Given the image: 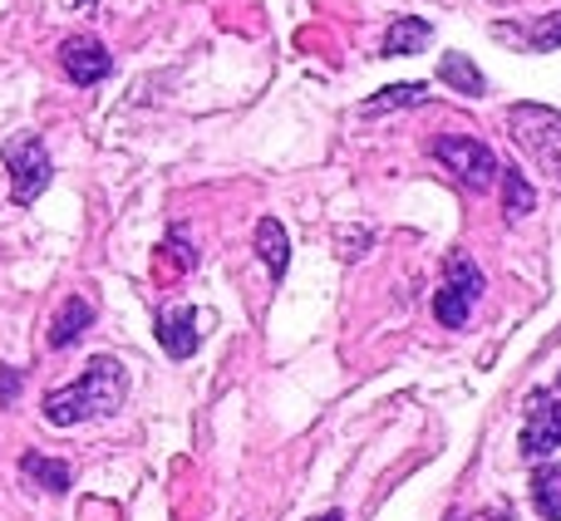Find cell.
Wrapping results in <instances>:
<instances>
[{"mask_svg": "<svg viewBox=\"0 0 561 521\" xmlns=\"http://www.w3.org/2000/svg\"><path fill=\"white\" fill-rule=\"evenodd\" d=\"M310 521H345L340 512H320V517H310Z\"/></svg>", "mask_w": 561, "mask_h": 521, "instance_id": "19", "label": "cell"}, {"mask_svg": "<svg viewBox=\"0 0 561 521\" xmlns=\"http://www.w3.org/2000/svg\"><path fill=\"white\" fill-rule=\"evenodd\" d=\"M15 394H20V379H15V369H10V364H0V404H15Z\"/></svg>", "mask_w": 561, "mask_h": 521, "instance_id": "18", "label": "cell"}, {"mask_svg": "<svg viewBox=\"0 0 561 521\" xmlns=\"http://www.w3.org/2000/svg\"><path fill=\"white\" fill-rule=\"evenodd\" d=\"M478 296H483V270L473 266V256L458 252L454 260H448V280L438 286V296H434V315H438V325H444V329L468 325V315H473Z\"/></svg>", "mask_w": 561, "mask_h": 521, "instance_id": "4", "label": "cell"}, {"mask_svg": "<svg viewBox=\"0 0 561 521\" xmlns=\"http://www.w3.org/2000/svg\"><path fill=\"white\" fill-rule=\"evenodd\" d=\"M158 339H163V349L173 359H193L197 355V310L193 305H168L163 315H158Z\"/></svg>", "mask_w": 561, "mask_h": 521, "instance_id": "8", "label": "cell"}, {"mask_svg": "<svg viewBox=\"0 0 561 521\" xmlns=\"http://www.w3.org/2000/svg\"><path fill=\"white\" fill-rule=\"evenodd\" d=\"M424 94H428L424 84H389L385 94H375V99H369V104H359V114H365V118H379V114H389V108L424 104Z\"/></svg>", "mask_w": 561, "mask_h": 521, "instance_id": "15", "label": "cell"}, {"mask_svg": "<svg viewBox=\"0 0 561 521\" xmlns=\"http://www.w3.org/2000/svg\"><path fill=\"white\" fill-rule=\"evenodd\" d=\"M65 5H89V0H65Z\"/></svg>", "mask_w": 561, "mask_h": 521, "instance_id": "20", "label": "cell"}, {"mask_svg": "<svg viewBox=\"0 0 561 521\" xmlns=\"http://www.w3.org/2000/svg\"><path fill=\"white\" fill-rule=\"evenodd\" d=\"M493 39L527 49V55H547V49H557V45H561V10H552V15H542V20H533L527 30H517V25H497V30H493Z\"/></svg>", "mask_w": 561, "mask_h": 521, "instance_id": "9", "label": "cell"}, {"mask_svg": "<svg viewBox=\"0 0 561 521\" xmlns=\"http://www.w3.org/2000/svg\"><path fill=\"white\" fill-rule=\"evenodd\" d=\"M533 502L547 521H561V463H547L542 473L533 477Z\"/></svg>", "mask_w": 561, "mask_h": 521, "instance_id": "14", "label": "cell"}, {"mask_svg": "<svg viewBox=\"0 0 561 521\" xmlns=\"http://www.w3.org/2000/svg\"><path fill=\"white\" fill-rule=\"evenodd\" d=\"M434 158L444 167H454V177L468 187V193H493V183L503 177V167H497L493 148L478 143V138H438L434 143Z\"/></svg>", "mask_w": 561, "mask_h": 521, "instance_id": "3", "label": "cell"}, {"mask_svg": "<svg viewBox=\"0 0 561 521\" xmlns=\"http://www.w3.org/2000/svg\"><path fill=\"white\" fill-rule=\"evenodd\" d=\"M5 167H10V193H15V202H35V197L49 187V177H55V163H49L45 143H39L35 134L10 138Z\"/></svg>", "mask_w": 561, "mask_h": 521, "instance_id": "5", "label": "cell"}, {"mask_svg": "<svg viewBox=\"0 0 561 521\" xmlns=\"http://www.w3.org/2000/svg\"><path fill=\"white\" fill-rule=\"evenodd\" d=\"M561 448V408L547 389L527 394V424H523V458L527 463H542Z\"/></svg>", "mask_w": 561, "mask_h": 521, "instance_id": "6", "label": "cell"}, {"mask_svg": "<svg viewBox=\"0 0 561 521\" xmlns=\"http://www.w3.org/2000/svg\"><path fill=\"white\" fill-rule=\"evenodd\" d=\"M503 207H507V217H527L537 207V193H533V183H527L517 167H503Z\"/></svg>", "mask_w": 561, "mask_h": 521, "instance_id": "16", "label": "cell"}, {"mask_svg": "<svg viewBox=\"0 0 561 521\" xmlns=\"http://www.w3.org/2000/svg\"><path fill=\"white\" fill-rule=\"evenodd\" d=\"M59 65H65V74L75 79V84H99V79H108L114 59H108L104 39H94V35H69L65 45H59Z\"/></svg>", "mask_w": 561, "mask_h": 521, "instance_id": "7", "label": "cell"}, {"mask_svg": "<svg viewBox=\"0 0 561 521\" xmlns=\"http://www.w3.org/2000/svg\"><path fill=\"white\" fill-rule=\"evenodd\" d=\"M557 398H561V379H557Z\"/></svg>", "mask_w": 561, "mask_h": 521, "instance_id": "21", "label": "cell"}, {"mask_svg": "<svg viewBox=\"0 0 561 521\" xmlns=\"http://www.w3.org/2000/svg\"><path fill=\"white\" fill-rule=\"evenodd\" d=\"M428 39H434V30H428V20H414V15H399L394 25H389L385 35V59H399V55H414V49H424Z\"/></svg>", "mask_w": 561, "mask_h": 521, "instance_id": "11", "label": "cell"}, {"mask_svg": "<svg viewBox=\"0 0 561 521\" xmlns=\"http://www.w3.org/2000/svg\"><path fill=\"white\" fill-rule=\"evenodd\" d=\"M89 320H94V310H89L79 296H69V300H65V310L55 315V329H49V345H55V349L75 345V339L89 329Z\"/></svg>", "mask_w": 561, "mask_h": 521, "instance_id": "12", "label": "cell"}, {"mask_svg": "<svg viewBox=\"0 0 561 521\" xmlns=\"http://www.w3.org/2000/svg\"><path fill=\"white\" fill-rule=\"evenodd\" d=\"M438 74H444L448 84H454L458 94H468V99H478V94H483V89H488V84H483V74H478V65H473V59H468V55H448Z\"/></svg>", "mask_w": 561, "mask_h": 521, "instance_id": "17", "label": "cell"}, {"mask_svg": "<svg viewBox=\"0 0 561 521\" xmlns=\"http://www.w3.org/2000/svg\"><path fill=\"white\" fill-rule=\"evenodd\" d=\"M124 394H128V369L118 364L114 355H99V359H89L75 384L55 389V394L45 398V424L75 428V424H84V418H108L124 408Z\"/></svg>", "mask_w": 561, "mask_h": 521, "instance_id": "1", "label": "cell"}, {"mask_svg": "<svg viewBox=\"0 0 561 521\" xmlns=\"http://www.w3.org/2000/svg\"><path fill=\"white\" fill-rule=\"evenodd\" d=\"M256 256L266 260V270L280 280L286 276V260H290V242H286V227L276 222V217H262L256 222Z\"/></svg>", "mask_w": 561, "mask_h": 521, "instance_id": "10", "label": "cell"}, {"mask_svg": "<svg viewBox=\"0 0 561 521\" xmlns=\"http://www.w3.org/2000/svg\"><path fill=\"white\" fill-rule=\"evenodd\" d=\"M507 128H513L517 148H523V153H533V163L561 183V114H557V108L513 104V108H507Z\"/></svg>", "mask_w": 561, "mask_h": 521, "instance_id": "2", "label": "cell"}, {"mask_svg": "<svg viewBox=\"0 0 561 521\" xmlns=\"http://www.w3.org/2000/svg\"><path fill=\"white\" fill-rule=\"evenodd\" d=\"M20 473H25L35 487H45V493H65L69 487V467L59 463V458H45V453H25L20 458Z\"/></svg>", "mask_w": 561, "mask_h": 521, "instance_id": "13", "label": "cell"}]
</instances>
